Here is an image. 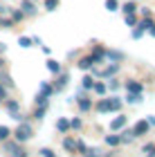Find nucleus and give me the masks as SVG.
Wrapping results in <instances>:
<instances>
[{"label": "nucleus", "instance_id": "a878e982", "mask_svg": "<svg viewBox=\"0 0 155 157\" xmlns=\"http://www.w3.org/2000/svg\"><path fill=\"white\" fill-rule=\"evenodd\" d=\"M43 115H45V105H38L36 112H34V117H36V119H43Z\"/></svg>", "mask_w": 155, "mask_h": 157}, {"label": "nucleus", "instance_id": "39448f33", "mask_svg": "<svg viewBox=\"0 0 155 157\" xmlns=\"http://www.w3.org/2000/svg\"><path fill=\"white\" fill-rule=\"evenodd\" d=\"M5 148L9 151V157H27L23 148H18V144H7Z\"/></svg>", "mask_w": 155, "mask_h": 157}, {"label": "nucleus", "instance_id": "7c9ffc66", "mask_svg": "<svg viewBox=\"0 0 155 157\" xmlns=\"http://www.w3.org/2000/svg\"><path fill=\"white\" fill-rule=\"evenodd\" d=\"M36 103H38V105H47V97H45V94H38V97H36Z\"/></svg>", "mask_w": 155, "mask_h": 157}, {"label": "nucleus", "instance_id": "e433bc0d", "mask_svg": "<svg viewBox=\"0 0 155 157\" xmlns=\"http://www.w3.org/2000/svg\"><path fill=\"white\" fill-rule=\"evenodd\" d=\"M76 148H79L81 153H86V144H83V141H76Z\"/></svg>", "mask_w": 155, "mask_h": 157}, {"label": "nucleus", "instance_id": "a19ab883", "mask_svg": "<svg viewBox=\"0 0 155 157\" xmlns=\"http://www.w3.org/2000/svg\"><path fill=\"white\" fill-rule=\"evenodd\" d=\"M149 32H151L153 36H155V25H151V27H149Z\"/></svg>", "mask_w": 155, "mask_h": 157}, {"label": "nucleus", "instance_id": "aec40b11", "mask_svg": "<svg viewBox=\"0 0 155 157\" xmlns=\"http://www.w3.org/2000/svg\"><path fill=\"white\" fill-rule=\"evenodd\" d=\"M47 70H50V72H61V65L56 61H47Z\"/></svg>", "mask_w": 155, "mask_h": 157}, {"label": "nucleus", "instance_id": "79ce46f5", "mask_svg": "<svg viewBox=\"0 0 155 157\" xmlns=\"http://www.w3.org/2000/svg\"><path fill=\"white\" fill-rule=\"evenodd\" d=\"M0 52H5V45H2V43H0Z\"/></svg>", "mask_w": 155, "mask_h": 157}, {"label": "nucleus", "instance_id": "f3484780", "mask_svg": "<svg viewBox=\"0 0 155 157\" xmlns=\"http://www.w3.org/2000/svg\"><path fill=\"white\" fill-rule=\"evenodd\" d=\"M106 144L108 146H117V144H122V141H119L117 135H108V137H106Z\"/></svg>", "mask_w": 155, "mask_h": 157}, {"label": "nucleus", "instance_id": "f257e3e1", "mask_svg": "<svg viewBox=\"0 0 155 157\" xmlns=\"http://www.w3.org/2000/svg\"><path fill=\"white\" fill-rule=\"evenodd\" d=\"M122 108V101L117 97H110V99H101L97 103V112H110V110H119Z\"/></svg>", "mask_w": 155, "mask_h": 157}, {"label": "nucleus", "instance_id": "c85d7f7f", "mask_svg": "<svg viewBox=\"0 0 155 157\" xmlns=\"http://www.w3.org/2000/svg\"><path fill=\"white\" fill-rule=\"evenodd\" d=\"M83 155H86V157H99V151H95V148H90V151H88V148H86V153H83Z\"/></svg>", "mask_w": 155, "mask_h": 157}, {"label": "nucleus", "instance_id": "72a5a7b5", "mask_svg": "<svg viewBox=\"0 0 155 157\" xmlns=\"http://www.w3.org/2000/svg\"><path fill=\"white\" fill-rule=\"evenodd\" d=\"M70 128H81V119H72L70 121Z\"/></svg>", "mask_w": 155, "mask_h": 157}, {"label": "nucleus", "instance_id": "9b49d317", "mask_svg": "<svg viewBox=\"0 0 155 157\" xmlns=\"http://www.w3.org/2000/svg\"><path fill=\"white\" fill-rule=\"evenodd\" d=\"M76 101H79V108H81L83 112H86V110H90V101H88L86 97H81V94H79V99H76Z\"/></svg>", "mask_w": 155, "mask_h": 157}, {"label": "nucleus", "instance_id": "a211bd4d", "mask_svg": "<svg viewBox=\"0 0 155 157\" xmlns=\"http://www.w3.org/2000/svg\"><path fill=\"white\" fill-rule=\"evenodd\" d=\"M52 92H54V88H50V85H47L45 81H43V83H41V94H45V97H50V94H52Z\"/></svg>", "mask_w": 155, "mask_h": 157}, {"label": "nucleus", "instance_id": "37998d69", "mask_svg": "<svg viewBox=\"0 0 155 157\" xmlns=\"http://www.w3.org/2000/svg\"><path fill=\"white\" fill-rule=\"evenodd\" d=\"M5 11H7V9H5V7H0V13H5Z\"/></svg>", "mask_w": 155, "mask_h": 157}, {"label": "nucleus", "instance_id": "c756f323", "mask_svg": "<svg viewBox=\"0 0 155 157\" xmlns=\"http://www.w3.org/2000/svg\"><path fill=\"white\" fill-rule=\"evenodd\" d=\"M106 7H108L110 11H115L117 9V0H106Z\"/></svg>", "mask_w": 155, "mask_h": 157}, {"label": "nucleus", "instance_id": "4be33fe9", "mask_svg": "<svg viewBox=\"0 0 155 157\" xmlns=\"http://www.w3.org/2000/svg\"><path fill=\"white\" fill-rule=\"evenodd\" d=\"M135 9H137L135 2H126L124 5V13H135Z\"/></svg>", "mask_w": 155, "mask_h": 157}, {"label": "nucleus", "instance_id": "ea45409f", "mask_svg": "<svg viewBox=\"0 0 155 157\" xmlns=\"http://www.w3.org/2000/svg\"><path fill=\"white\" fill-rule=\"evenodd\" d=\"M0 99H5V88L0 85Z\"/></svg>", "mask_w": 155, "mask_h": 157}, {"label": "nucleus", "instance_id": "1a4fd4ad", "mask_svg": "<svg viewBox=\"0 0 155 157\" xmlns=\"http://www.w3.org/2000/svg\"><path fill=\"white\" fill-rule=\"evenodd\" d=\"M117 70H119V65H117V63H112V65H108V67L103 70V72H97V74H101V76H110V74H115Z\"/></svg>", "mask_w": 155, "mask_h": 157}, {"label": "nucleus", "instance_id": "0eeeda50", "mask_svg": "<svg viewBox=\"0 0 155 157\" xmlns=\"http://www.w3.org/2000/svg\"><path fill=\"white\" fill-rule=\"evenodd\" d=\"M79 67H81V70H90V67H95L92 56H83V59L79 61Z\"/></svg>", "mask_w": 155, "mask_h": 157}, {"label": "nucleus", "instance_id": "393cba45", "mask_svg": "<svg viewBox=\"0 0 155 157\" xmlns=\"http://www.w3.org/2000/svg\"><path fill=\"white\" fill-rule=\"evenodd\" d=\"M92 76H83V88H86V90H90V88H92Z\"/></svg>", "mask_w": 155, "mask_h": 157}, {"label": "nucleus", "instance_id": "412c9836", "mask_svg": "<svg viewBox=\"0 0 155 157\" xmlns=\"http://www.w3.org/2000/svg\"><path fill=\"white\" fill-rule=\"evenodd\" d=\"M144 153L149 155V157H155V144H146L144 146Z\"/></svg>", "mask_w": 155, "mask_h": 157}, {"label": "nucleus", "instance_id": "6e6552de", "mask_svg": "<svg viewBox=\"0 0 155 157\" xmlns=\"http://www.w3.org/2000/svg\"><path fill=\"white\" fill-rule=\"evenodd\" d=\"M126 121H128V119L119 115V117H117L115 121H110V130H119V128H122V126H126Z\"/></svg>", "mask_w": 155, "mask_h": 157}, {"label": "nucleus", "instance_id": "c03bdc74", "mask_svg": "<svg viewBox=\"0 0 155 157\" xmlns=\"http://www.w3.org/2000/svg\"><path fill=\"white\" fill-rule=\"evenodd\" d=\"M0 67H2V61H0Z\"/></svg>", "mask_w": 155, "mask_h": 157}, {"label": "nucleus", "instance_id": "4468645a", "mask_svg": "<svg viewBox=\"0 0 155 157\" xmlns=\"http://www.w3.org/2000/svg\"><path fill=\"white\" fill-rule=\"evenodd\" d=\"M65 83H68V74H61L59 76V83L54 85V90H63V88H65Z\"/></svg>", "mask_w": 155, "mask_h": 157}, {"label": "nucleus", "instance_id": "cd10ccee", "mask_svg": "<svg viewBox=\"0 0 155 157\" xmlns=\"http://www.w3.org/2000/svg\"><path fill=\"white\" fill-rule=\"evenodd\" d=\"M32 38H27V36H23V38H20V47H32Z\"/></svg>", "mask_w": 155, "mask_h": 157}, {"label": "nucleus", "instance_id": "9d476101", "mask_svg": "<svg viewBox=\"0 0 155 157\" xmlns=\"http://www.w3.org/2000/svg\"><path fill=\"white\" fill-rule=\"evenodd\" d=\"M20 7H23V13H34V11H36V9H34V5H32V0H23Z\"/></svg>", "mask_w": 155, "mask_h": 157}, {"label": "nucleus", "instance_id": "58836bf2", "mask_svg": "<svg viewBox=\"0 0 155 157\" xmlns=\"http://www.w3.org/2000/svg\"><path fill=\"white\" fill-rule=\"evenodd\" d=\"M108 85H110V90H117V88H119V83H117V81H110Z\"/></svg>", "mask_w": 155, "mask_h": 157}, {"label": "nucleus", "instance_id": "7ed1b4c3", "mask_svg": "<svg viewBox=\"0 0 155 157\" xmlns=\"http://www.w3.org/2000/svg\"><path fill=\"white\" fill-rule=\"evenodd\" d=\"M7 110H9V115H11V119H16V121H23V117H20V105H18V101H7Z\"/></svg>", "mask_w": 155, "mask_h": 157}, {"label": "nucleus", "instance_id": "bb28decb", "mask_svg": "<svg viewBox=\"0 0 155 157\" xmlns=\"http://www.w3.org/2000/svg\"><path fill=\"white\" fill-rule=\"evenodd\" d=\"M63 146H65L68 151H74V148H76V144H74V139H65V141H63Z\"/></svg>", "mask_w": 155, "mask_h": 157}, {"label": "nucleus", "instance_id": "2eb2a0df", "mask_svg": "<svg viewBox=\"0 0 155 157\" xmlns=\"http://www.w3.org/2000/svg\"><path fill=\"white\" fill-rule=\"evenodd\" d=\"M92 90L97 92V94H106L108 88H106V83H92Z\"/></svg>", "mask_w": 155, "mask_h": 157}, {"label": "nucleus", "instance_id": "f8f14e48", "mask_svg": "<svg viewBox=\"0 0 155 157\" xmlns=\"http://www.w3.org/2000/svg\"><path fill=\"white\" fill-rule=\"evenodd\" d=\"M106 59H110V61H122L124 54H122V52H106Z\"/></svg>", "mask_w": 155, "mask_h": 157}, {"label": "nucleus", "instance_id": "dca6fc26", "mask_svg": "<svg viewBox=\"0 0 155 157\" xmlns=\"http://www.w3.org/2000/svg\"><path fill=\"white\" fill-rule=\"evenodd\" d=\"M135 139V135H133V130H124L122 137H119V141H133Z\"/></svg>", "mask_w": 155, "mask_h": 157}, {"label": "nucleus", "instance_id": "f704fd0d", "mask_svg": "<svg viewBox=\"0 0 155 157\" xmlns=\"http://www.w3.org/2000/svg\"><path fill=\"white\" fill-rule=\"evenodd\" d=\"M45 7H47V9H50V11H52L54 7H56V0H47V2H45Z\"/></svg>", "mask_w": 155, "mask_h": 157}, {"label": "nucleus", "instance_id": "4c0bfd02", "mask_svg": "<svg viewBox=\"0 0 155 157\" xmlns=\"http://www.w3.org/2000/svg\"><path fill=\"white\" fill-rule=\"evenodd\" d=\"M11 25V20H2V18H0V27H9Z\"/></svg>", "mask_w": 155, "mask_h": 157}, {"label": "nucleus", "instance_id": "2f4dec72", "mask_svg": "<svg viewBox=\"0 0 155 157\" xmlns=\"http://www.w3.org/2000/svg\"><path fill=\"white\" fill-rule=\"evenodd\" d=\"M126 25H135V16L133 13H126Z\"/></svg>", "mask_w": 155, "mask_h": 157}, {"label": "nucleus", "instance_id": "c9c22d12", "mask_svg": "<svg viewBox=\"0 0 155 157\" xmlns=\"http://www.w3.org/2000/svg\"><path fill=\"white\" fill-rule=\"evenodd\" d=\"M142 34H144V29H142V27H137V29L133 32V36H135V38H139V36H142Z\"/></svg>", "mask_w": 155, "mask_h": 157}, {"label": "nucleus", "instance_id": "b1692460", "mask_svg": "<svg viewBox=\"0 0 155 157\" xmlns=\"http://www.w3.org/2000/svg\"><path fill=\"white\" fill-rule=\"evenodd\" d=\"M151 25H153V20H151V16H146V18L142 20V23H139V27H142V29H149Z\"/></svg>", "mask_w": 155, "mask_h": 157}, {"label": "nucleus", "instance_id": "423d86ee", "mask_svg": "<svg viewBox=\"0 0 155 157\" xmlns=\"http://www.w3.org/2000/svg\"><path fill=\"white\" fill-rule=\"evenodd\" d=\"M126 90H128V92H137V94H142L144 85H142V83H137V81H128V83H126Z\"/></svg>", "mask_w": 155, "mask_h": 157}, {"label": "nucleus", "instance_id": "5701e85b", "mask_svg": "<svg viewBox=\"0 0 155 157\" xmlns=\"http://www.w3.org/2000/svg\"><path fill=\"white\" fill-rule=\"evenodd\" d=\"M7 137H9V128H7V126H0V141H5Z\"/></svg>", "mask_w": 155, "mask_h": 157}, {"label": "nucleus", "instance_id": "f03ea898", "mask_svg": "<svg viewBox=\"0 0 155 157\" xmlns=\"http://www.w3.org/2000/svg\"><path fill=\"white\" fill-rule=\"evenodd\" d=\"M29 137H32V126L29 124H20L16 128V139L18 141H27Z\"/></svg>", "mask_w": 155, "mask_h": 157}, {"label": "nucleus", "instance_id": "ddd939ff", "mask_svg": "<svg viewBox=\"0 0 155 157\" xmlns=\"http://www.w3.org/2000/svg\"><path fill=\"white\" fill-rule=\"evenodd\" d=\"M139 99H142V94H137V92H128L126 101H128V103H139Z\"/></svg>", "mask_w": 155, "mask_h": 157}, {"label": "nucleus", "instance_id": "473e14b6", "mask_svg": "<svg viewBox=\"0 0 155 157\" xmlns=\"http://www.w3.org/2000/svg\"><path fill=\"white\" fill-rule=\"evenodd\" d=\"M41 155H43V157H56V155L50 151V148H43V151H41Z\"/></svg>", "mask_w": 155, "mask_h": 157}, {"label": "nucleus", "instance_id": "6ab92c4d", "mask_svg": "<svg viewBox=\"0 0 155 157\" xmlns=\"http://www.w3.org/2000/svg\"><path fill=\"white\" fill-rule=\"evenodd\" d=\"M56 128H59L61 132H65L68 128H70V121H65V119H59V121H56Z\"/></svg>", "mask_w": 155, "mask_h": 157}, {"label": "nucleus", "instance_id": "20e7f679", "mask_svg": "<svg viewBox=\"0 0 155 157\" xmlns=\"http://www.w3.org/2000/svg\"><path fill=\"white\" fill-rule=\"evenodd\" d=\"M149 128H151V124H149V121H137V124H135V128H133V135H135V137H139V135L149 132Z\"/></svg>", "mask_w": 155, "mask_h": 157}]
</instances>
